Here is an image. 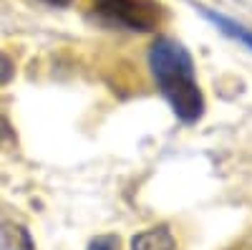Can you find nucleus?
<instances>
[{
    "instance_id": "nucleus-9",
    "label": "nucleus",
    "mask_w": 252,
    "mask_h": 250,
    "mask_svg": "<svg viewBox=\"0 0 252 250\" xmlns=\"http://www.w3.org/2000/svg\"><path fill=\"white\" fill-rule=\"evenodd\" d=\"M40 3H46V5H56V8H63V5H68L71 0H40Z\"/></svg>"
},
{
    "instance_id": "nucleus-8",
    "label": "nucleus",
    "mask_w": 252,
    "mask_h": 250,
    "mask_svg": "<svg viewBox=\"0 0 252 250\" xmlns=\"http://www.w3.org/2000/svg\"><path fill=\"white\" fill-rule=\"evenodd\" d=\"M13 129L8 127V121H5V116H0V139H10L13 142Z\"/></svg>"
},
{
    "instance_id": "nucleus-1",
    "label": "nucleus",
    "mask_w": 252,
    "mask_h": 250,
    "mask_svg": "<svg viewBox=\"0 0 252 250\" xmlns=\"http://www.w3.org/2000/svg\"><path fill=\"white\" fill-rule=\"evenodd\" d=\"M149 69L164 101L182 124H197L204 114V96L197 83L192 53L172 36H159L149 46Z\"/></svg>"
},
{
    "instance_id": "nucleus-2",
    "label": "nucleus",
    "mask_w": 252,
    "mask_h": 250,
    "mask_svg": "<svg viewBox=\"0 0 252 250\" xmlns=\"http://www.w3.org/2000/svg\"><path fill=\"white\" fill-rule=\"evenodd\" d=\"M89 13L103 26L129 33H154L166 15L159 0H89Z\"/></svg>"
},
{
    "instance_id": "nucleus-5",
    "label": "nucleus",
    "mask_w": 252,
    "mask_h": 250,
    "mask_svg": "<svg viewBox=\"0 0 252 250\" xmlns=\"http://www.w3.org/2000/svg\"><path fill=\"white\" fill-rule=\"evenodd\" d=\"M0 250H35V245L23 225L0 220Z\"/></svg>"
},
{
    "instance_id": "nucleus-4",
    "label": "nucleus",
    "mask_w": 252,
    "mask_h": 250,
    "mask_svg": "<svg viewBox=\"0 0 252 250\" xmlns=\"http://www.w3.org/2000/svg\"><path fill=\"white\" fill-rule=\"evenodd\" d=\"M174 235L166 225H154L131 238V250H174Z\"/></svg>"
},
{
    "instance_id": "nucleus-7",
    "label": "nucleus",
    "mask_w": 252,
    "mask_h": 250,
    "mask_svg": "<svg viewBox=\"0 0 252 250\" xmlns=\"http://www.w3.org/2000/svg\"><path fill=\"white\" fill-rule=\"evenodd\" d=\"M86 250H119V238L116 235H98L89 243Z\"/></svg>"
},
{
    "instance_id": "nucleus-6",
    "label": "nucleus",
    "mask_w": 252,
    "mask_h": 250,
    "mask_svg": "<svg viewBox=\"0 0 252 250\" xmlns=\"http://www.w3.org/2000/svg\"><path fill=\"white\" fill-rule=\"evenodd\" d=\"M15 76V64H13V58L8 53L0 51V86H5V83H10Z\"/></svg>"
},
{
    "instance_id": "nucleus-3",
    "label": "nucleus",
    "mask_w": 252,
    "mask_h": 250,
    "mask_svg": "<svg viewBox=\"0 0 252 250\" xmlns=\"http://www.w3.org/2000/svg\"><path fill=\"white\" fill-rule=\"evenodd\" d=\"M197 10L212 23L215 28H220L227 38H232V40H237L240 46H245L247 51H252V31L250 28H245L242 23H237V20H232V18H227V15H222V13H217V10H212V8H204V5H197Z\"/></svg>"
}]
</instances>
